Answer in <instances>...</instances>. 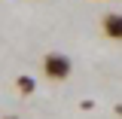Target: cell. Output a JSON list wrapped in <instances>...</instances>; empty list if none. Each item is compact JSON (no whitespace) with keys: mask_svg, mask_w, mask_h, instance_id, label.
<instances>
[{"mask_svg":"<svg viewBox=\"0 0 122 119\" xmlns=\"http://www.w3.org/2000/svg\"><path fill=\"white\" fill-rule=\"evenodd\" d=\"M73 70V64L70 58L64 55V52H46L43 55V76L46 79H52V83H64L67 76Z\"/></svg>","mask_w":122,"mask_h":119,"instance_id":"obj_1","label":"cell"},{"mask_svg":"<svg viewBox=\"0 0 122 119\" xmlns=\"http://www.w3.org/2000/svg\"><path fill=\"white\" fill-rule=\"evenodd\" d=\"M101 34L107 40L122 43V12H104L101 15Z\"/></svg>","mask_w":122,"mask_h":119,"instance_id":"obj_2","label":"cell"},{"mask_svg":"<svg viewBox=\"0 0 122 119\" xmlns=\"http://www.w3.org/2000/svg\"><path fill=\"white\" fill-rule=\"evenodd\" d=\"M15 89L28 98V95H34V92H37V79H34V76H28V73H21L18 79H15Z\"/></svg>","mask_w":122,"mask_h":119,"instance_id":"obj_3","label":"cell"},{"mask_svg":"<svg viewBox=\"0 0 122 119\" xmlns=\"http://www.w3.org/2000/svg\"><path fill=\"white\" fill-rule=\"evenodd\" d=\"M116 113H119V116H122V104H116Z\"/></svg>","mask_w":122,"mask_h":119,"instance_id":"obj_4","label":"cell"},{"mask_svg":"<svg viewBox=\"0 0 122 119\" xmlns=\"http://www.w3.org/2000/svg\"><path fill=\"white\" fill-rule=\"evenodd\" d=\"M0 119H18V116H0Z\"/></svg>","mask_w":122,"mask_h":119,"instance_id":"obj_5","label":"cell"}]
</instances>
